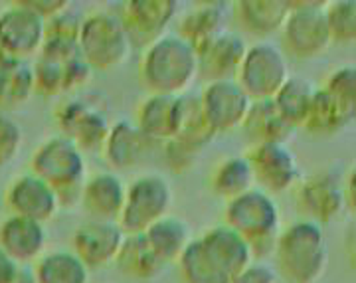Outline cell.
Wrapping results in <instances>:
<instances>
[{"instance_id": "6da1fadb", "label": "cell", "mask_w": 356, "mask_h": 283, "mask_svg": "<svg viewBox=\"0 0 356 283\" xmlns=\"http://www.w3.org/2000/svg\"><path fill=\"white\" fill-rule=\"evenodd\" d=\"M139 74L151 95H182L198 76L196 51L180 36H161L145 51Z\"/></svg>"}, {"instance_id": "7a4b0ae2", "label": "cell", "mask_w": 356, "mask_h": 283, "mask_svg": "<svg viewBox=\"0 0 356 283\" xmlns=\"http://www.w3.org/2000/svg\"><path fill=\"white\" fill-rule=\"evenodd\" d=\"M32 175L42 179L58 196V204H70L81 196L86 161L70 139L51 137L32 159Z\"/></svg>"}, {"instance_id": "3957f363", "label": "cell", "mask_w": 356, "mask_h": 283, "mask_svg": "<svg viewBox=\"0 0 356 283\" xmlns=\"http://www.w3.org/2000/svg\"><path fill=\"white\" fill-rule=\"evenodd\" d=\"M356 113V72L353 65L341 67L327 83L315 90L303 127L315 135H329L346 127Z\"/></svg>"}, {"instance_id": "277c9868", "label": "cell", "mask_w": 356, "mask_h": 283, "mask_svg": "<svg viewBox=\"0 0 356 283\" xmlns=\"http://www.w3.org/2000/svg\"><path fill=\"white\" fill-rule=\"evenodd\" d=\"M327 259L318 226L311 220L297 222L277 240V264L281 273L293 283H313Z\"/></svg>"}, {"instance_id": "5b68a950", "label": "cell", "mask_w": 356, "mask_h": 283, "mask_svg": "<svg viewBox=\"0 0 356 283\" xmlns=\"http://www.w3.org/2000/svg\"><path fill=\"white\" fill-rule=\"evenodd\" d=\"M77 46L91 70H111L123 64L131 51V42L119 16L107 13H95L81 20Z\"/></svg>"}, {"instance_id": "8992f818", "label": "cell", "mask_w": 356, "mask_h": 283, "mask_svg": "<svg viewBox=\"0 0 356 283\" xmlns=\"http://www.w3.org/2000/svg\"><path fill=\"white\" fill-rule=\"evenodd\" d=\"M277 218L280 214L273 200L257 188H250L248 193L232 198L226 206L228 228L240 234L250 250H257L261 245L267 250L273 244Z\"/></svg>"}, {"instance_id": "52a82bcc", "label": "cell", "mask_w": 356, "mask_h": 283, "mask_svg": "<svg viewBox=\"0 0 356 283\" xmlns=\"http://www.w3.org/2000/svg\"><path fill=\"white\" fill-rule=\"evenodd\" d=\"M287 77L289 70L280 48L261 42L245 50L236 81L250 97V102H261L273 99Z\"/></svg>"}, {"instance_id": "ba28073f", "label": "cell", "mask_w": 356, "mask_h": 283, "mask_svg": "<svg viewBox=\"0 0 356 283\" xmlns=\"http://www.w3.org/2000/svg\"><path fill=\"white\" fill-rule=\"evenodd\" d=\"M172 193L161 177H140L125 188V202L119 214L123 234H143L156 220L166 216Z\"/></svg>"}, {"instance_id": "9c48e42d", "label": "cell", "mask_w": 356, "mask_h": 283, "mask_svg": "<svg viewBox=\"0 0 356 283\" xmlns=\"http://www.w3.org/2000/svg\"><path fill=\"white\" fill-rule=\"evenodd\" d=\"M327 2H291L283 22V44L295 58H313L331 44L325 16Z\"/></svg>"}, {"instance_id": "30bf717a", "label": "cell", "mask_w": 356, "mask_h": 283, "mask_svg": "<svg viewBox=\"0 0 356 283\" xmlns=\"http://www.w3.org/2000/svg\"><path fill=\"white\" fill-rule=\"evenodd\" d=\"M46 22L16 2L13 10L0 16V65L24 64L28 56L38 51L44 44Z\"/></svg>"}, {"instance_id": "8fae6325", "label": "cell", "mask_w": 356, "mask_h": 283, "mask_svg": "<svg viewBox=\"0 0 356 283\" xmlns=\"http://www.w3.org/2000/svg\"><path fill=\"white\" fill-rule=\"evenodd\" d=\"M243 159L252 168L254 184L257 182L264 193H283L291 188L299 177V167L293 153L281 143L252 145Z\"/></svg>"}, {"instance_id": "7c38bea8", "label": "cell", "mask_w": 356, "mask_h": 283, "mask_svg": "<svg viewBox=\"0 0 356 283\" xmlns=\"http://www.w3.org/2000/svg\"><path fill=\"white\" fill-rule=\"evenodd\" d=\"M56 121L62 137L70 139L79 151L102 149L111 127L107 113L83 99H65L56 111Z\"/></svg>"}, {"instance_id": "4fadbf2b", "label": "cell", "mask_w": 356, "mask_h": 283, "mask_svg": "<svg viewBox=\"0 0 356 283\" xmlns=\"http://www.w3.org/2000/svg\"><path fill=\"white\" fill-rule=\"evenodd\" d=\"M175 0H133L123 4L119 20L127 32L131 46H151L165 36V28L177 14Z\"/></svg>"}, {"instance_id": "5bb4252c", "label": "cell", "mask_w": 356, "mask_h": 283, "mask_svg": "<svg viewBox=\"0 0 356 283\" xmlns=\"http://www.w3.org/2000/svg\"><path fill=\"white\" fill-rule=\"evenodd\" d=\"M200 103L206 121L216 133L242 125L250 109V97L243 93L236 79L212 81L200 93Z\"/></svg>"}, {"instance_id": "9a60e30c", "label": "cell", "mask_w": 356, "mask_h": 283, "mask_svg": "<svg viewBox=\"0 0 356 283\" xmlns=\"http://www.w3.org/2000/svg\"><path fill=\"white\" fill-rule=\"evenodd\" d=\"M245 42L234 32H220L206 46L196 51L198 62V76L212 81L236 79L243 56H245Z\"/></svg>"}, {"instance_id": "2e32d148", "label": "cell", "mask_w": 356, "mask_h": 283, "mask_svg": "<svg viewBox=\"0 0 356 283\" xmlns=\"http://www.w3.org/2000/svg\"><path fill=\"white\" fill-rule=\"evenodd\" d=\"M125 234L115 222L91 220L74 234V250L86 268H97L117 256Z\"/></svg>"}, {"instance_id": "e0dca14e", "label": "cell", "mask_w": 356, "mask_h": 283, "mask_svg": "<svg viewBox=\"0 0 356 283\" xmlns=\"http://www.w3.org/2000/svg\"><path fill=\"white\" fill-rule=\"evenodd\" d=\"M297 200L309 218L329 222L344 204V182L339 184L331 170H321L299 186Z\"/></svg>"}, {"instance_id": "ac0fdd59", "label": "cell", "mask_w": 356, "mask_h": 283, "mask_svg": "<svg viewBox=\"0 0 356 283\" xmlns=\"http://www.w3.org/2000/svg\"><path fill=\"white\" fill-rule=\"evenodd\" d=\"M8 204L14 210V216L46 222L58 210V196L50 186L36 175H26L14 182L8 191Z\"/></svg>"}, {"instance_id": "d6986e66", "label": "cell", "mask_w": 356, "mask_h": 283, "mask_svg": "<svg viewBox=\"0 0 356 283\" xmlns=\"http://www.w3.org/2000/svg\"><path fill=\"white\" fill-rule=\"evenodd\" d=\"M200 244L208 257L216 264L218 270L224 275H228L229 282L243 268L250 266V257H252L250 245L240 234H236L228 226H220V228H214L208 234H204Z\"/></svg>"}, {"instance_id": "ffe728a7", "label": "cell", "mask_w": 356, "mask_h": 283, "mask_svg": "<svg viewBox=\"0 0 356 283\" xmlns=\"http://www.w3.org/2000/svg\"><path fill=\"white\" fill-rule=\"evenodd\" d=\"M79 200L95 220L115 222L125 202V186L111 172H99L83 182Z\"/></svg>"}, {"instance_id": "44dd1931", "label": "cell", "mask_w": 356, "mask_h": 283, "mask_svg": "<svg viewBox=\"0 0 356 283\" xmlns=\"http://www.w3.org/2000/svg\"><path fill=\"white\" fill-rule=\"evenodd\" d=\"M242 129L252 145H259V143H281L283 145L295 131V127H291L283 119L273 99L250 103V109L242 121Z\"/></svg>"}, {"instance_id": "7402d4cb", "label": "cell", "mask_w": 356, "mask_h": 283, "mask_svg": "<svg viewBox=\"0 0 356 283\" xmlns=\"http://www.w3.org/2000/svg\"><path fill=\"white\" fill-rule=\"evenodd\" d=\"M46 244V232L40 222L13 216L0 226V250L14 261L34 259Z\"/></svg>"}, {"instance_id": "603a6c76", "label": "cell", "mask_w": 356, "mask_h": 283, "mask_svg": "<svg viewBox=\"0 0 356 283\" xmlns=\"http://www.w3.org/2000/svg\"><path fill=\"white\" fill-rule=\"evenodd\" d=\"M149 139L140 133V129L131 121H119L109 127V133L103 141V156L113 168H131L137 165L147 151Z\"/></svg>"}, {"instance_id": "cb8c5ba5", "label": "cell", "mask_w": 356, "mask_h": 283, "mask_svg": "<svg viewBox=\"0 0 356 283\" xmlns=\"http://www.w3.org/2000/svg\"><path fill=\"white\" fill-rule=\"evenodd\" d=\"M178 95H149L137 111V127L149 141H170L177 133Z\"/></svg>"}, {"instance_id": "d4e9b609", "label": "cell", "mask_w": 356, "mask_h": 283, "mask_svg": "<svg viewBox=\"0 0 356 283\" xmlns=\"http://www.w3.org/2000/svg\"><path fill=\"white\" fill-rule=\"evenodd\" d=\"M224 2H202L196 4L191 13L184 16L180 24V38L184 40L192 50L198 51L212 38H216L220 32H224L226 20Z\"/></svg>"}, {"instance_id": "484cf974", "label": "cell", "mask_w": 356, "mask_h": 283, "mask_svg": "<svg viewBox=\"0 0 356 283\" xmlns=\"http://www.w3.org/2000/svg\"><path fill=\"white\" fill-rule=\"evenodd\" d=\"M291 8L285 0H243L236 2L234 10L243 28L252 34H271L277 32Z\"/></svg>"}, {"instance_id": "4316f807", "label": "cell", "mask_w": 356, "mask_h": 283, "mask_svg": "<svg viewBox=\"0 0 356 283\" xmlns=\"http://www.w3.org/2000/svg\"><path fill=\"white\" fill-rule=\"evenodd\" d=\"M216 131L210 127L202 111L200 95L194 93H182L178 95V111H177V133L172 139L184 141L200 149L212 141Z\"/></svg>"}, {"instance_id": "83f0119b", "label": "cell", "mask_w": 356, "mask_h": 283, "mask_svg": "<svg viewBox=\"0 0 356 283\" xmlns=\"http://www.w3.org/2000/svg\"><path fill=\"white\" fill-rule=\"evenodd\" d=\"M143 234H145L154 256L163 264L178 259L182 256L184 248L188 245V228L184 222H180L175 216H163Z\"/></svg>"}, {"instance_id": "f1b7e54d", "label": "cell", "mask_w": 356, "mask_h": 283, "mask_svg": "<svg viewBox=\"0 0 356 283\" xmlns=\"http://www.w3.org/2000/svg\"><path fill=\"white\" fill-rule=\"evenodd\" d=\"M313 93L315 90L307 79L289 76L280 88V91L273 95V103L291 127H303L307 115H309V109H311Z\"/></svg>"}, {"instance_id": "f546056e", "label": "cell", "mask_w": 356, "mask_h": 283, "mask_svg": "<svg viewBox=\"0 0 356 283\" xmlns=\"http://www.w3.org/2000/svg\"><path fill=\"white\" fill-rule=\"evenodd\" d=\"M115 259L119 264V270L143 280L156 275L163 266V261L153 254L145 234H129L127 238H123Z\"/></svg>"}, {"instance_id": "4dcf8cb0", "label": "cell", "mask_w": 356, "mask_h": 283, "mask_svg": "<svg viewBox=\"0 0 356 283\" xmlns=\"http://www.w3.org/2000/svg\"><path fill=\"white\" fill-rule=\"evenodd\" d=\"M34 277L36 283H86L88 268L76 254L54 252L40 259Z\"/></svg>"}, {"instance_id": "1f68e13d", "label": "cell", "mask_w": 356, "mask_h": 283, "mask_svg": "<svg viewBox=\"0 0 356 283\" xmlns=\"http://www.w3.org/2000/svg\"><path fill=\"white\" fill-rule=\"evenodd\" d=\"M252 186H254V175L243 156H229L226 161H222L214 170L212 188L214 193L228 200L248 193Z\"/></svg>"}, {"instance_id": "d6a6232c", "label": "cell", "mask_w": 356, "mask_h": 283, "mask_svg": "<svg viewBox=\"0 0 356 283\" xmlns=\"http://www.w3.org/2000/svg\"><path fill=\"white\" fill-rule=\"evenodd\" d=\"M178 259L182 266V277L186 280V283H229L228 275L218 270L216 264L204 252L200 240L186 245Z\"/></svg>"}, {"instance_id": "836d02e7", "label": "cell", "mask_w": 356, "mask_h": 283, "mask_svg": "<svg viewBox=\"0 0 356 283\" xmlns=\"http://www.w3.org/2000/svg\"><path fill=\"white\" fill-rule=\"evenodd\" d=\"M325 16L329 26L331 42L339 44H355L356 40V2L355 0H339L325 4Z\"/></svg>"}, {"instance_id": "e575fe53", "label": "cell", "mask_w": 356, "mask_h": 283, "mask_svg": "<svg viewBox=\"0 0 356 283\" xmlns=\"http://www.w3.org/2000/svg\"><path fill=\"white\" fill-rule=\"evenodd\" d=\"M79 28H81V18L77 14L62 13L58 16L50 18L44 28V40H70L77 42L79 36Z\"/></svg>"}, {"instance_id": "d590c367", "label": "cell", "mask_w": 356, "mask_h": 283, "mask_svg": "<svg viewBox=\"0 0 356 283\" xmlns=\"http://www.w3.org/2000/svg\"><path fill=\"white\" fill-rule=\"evenodd\" d=\"M200 153V149L192 147L188 143L170 139L166 141V163L170 168H175L177 172H184L192 167V163L196 161V154Z\"/></svg>"}, {"instance_id": "8d00e7d4", "label": "cell", "mask_w": 356, "mask_h": 283, "mask_svg": "<svg viewBox=\"0 0 356 283\" xmlns=\"http://www.w3.org/2000/svg\"><path fill=\"white\" fill-rule=\"evenodd\" d=\"M20 147V129L10 119L0 115V165L10 161Z\"/></svg>"}, {"instance_id": "74e56055", "label": "cell", "mask_w": 356, "mask_h": 283, "mask_svg": "<svg viewBox=\"0 0 356 283\" xmlns=\"http://www.w3.org/2000/svg\"><path fill=\"white\" fill-rule=\"evenodd\" d=\"M229 283H275V271L269 266L255 264V266L243 268Z\"/></svg>"}, {"instance_id": "f35d334b", "label": "cell", "mask_w": 356, "mask_h": 283, "mask_svg": "<svg viewBox=\"0 0 356 283\" xmlns=\"http://www.w3.org/2000/svg\"><path fill=\"white\" fill-rule=\"evenodd\" d=\"M16 275H18L16 261L0 250V283H14Z\"/></svg>"}, {"instance_id": "ab89813d", "label": "cell", "mask_w": 356, "mask_h": 283, "mask_svg": "<svg viewBox=\"0 0 356 283\" xmlns=\"http://www.w3.org/2000/svg\"><path fill=\"white\" fill-rule=\"evenodd\" d=\"M0 102H10L8 93V67L0 65Z\"/></svg>"}]
</instances>
